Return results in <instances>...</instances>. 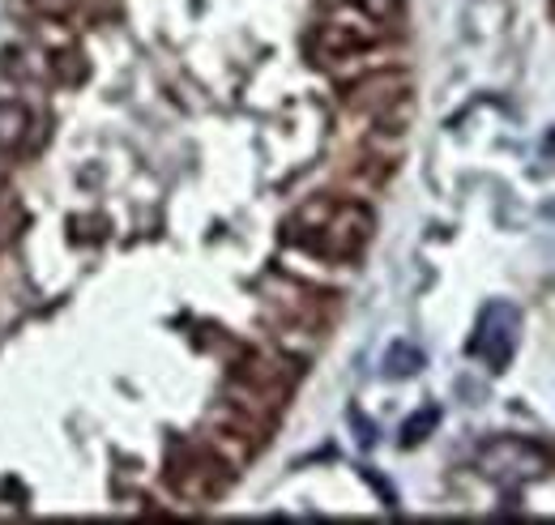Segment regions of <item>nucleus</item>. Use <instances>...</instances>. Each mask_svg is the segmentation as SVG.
I'll return each mask as SVG.
<instances>
[{
  "label": "nucleus",
  "instance_id": "4",
  "mask_svg": "<svg viewBox=\"0 0 555 525\" xmlns=\"http://www.w3.org/2000/svg\"><path fill=\"white\" fill-rule=\"evenodd\" d=\"M347 107L359 112V116H372V120H393V112L411 107V77L406 73H389V68L363 73V77L350 81Z\"/></svg>",
  "mask_w": 555,
  "mask_h": 525
},
{
  "label": "nucleus",
  "instance_id": "5",
  "mask_svg": "<svg viewBox=\"0 0 555 525\" xmlns=\"http://www.w3.org/2000/svg\"><path fill=\"white\" fill-rule=\"evenodd\" d=\"M517 329H521L517 308L487 304L483 317H479V329H475V342H470V355H479L491 372H504L513 350H517Z\"/></svg>",
  "mask_w": 555,
  "mask_h": 525
},
{
  "label": "nucleus",
  "instance_id": "7",
  "mask_svg": "<svg viewBox=\"0 0 555 525\" xmlns=\"http://www.w3.org/2000/svg\"><path fill=\"white\" fill-rule=\"evenodd\" d=\"M35 132V116L22 99H0V154H17Z\"/></svg>",
  "mask_w": 555,
  "mask_h": 525
},
{
  "label": "nucleus",
  "instance_id": "9",
  "mask_svg": "<svg viewBox=\"0 0 555 525\" xmlns=\"http://www.w3.org/2000/svg\"><path fill=\"white\" fill-rule=\"evenodd\" d=\"M440 423V410L436 406H423L418 414L406 419V427H402V445H418V440H427V432Z\"/></svg>",
  "mask_w": 555,
  "mask_h": 525
},
{
  "label": "nucleus",
  "instance_id": "1",
  "mask_svg": "<svg viewBox=\"0 0 555 525\" xmlns=\"http://www.w3.org/2000/svg\"><path fill=\"white\" fill-rule=\"evenodd\" d=\"M286 231H295V244L308 257H321L330 265L354 261L363 253V244L376 231V218L367 205L338 197H312L295 209V218L286 222Z\"/></svg>",
  "mask_w": 555,
  "mask_h": 525
},
{
  "label": "nucleus",
  "instance_id": "8",
  "mask_svg": "<svg viewBox=\"0 0 555 525\" xmlns=\"http://www.w3.org/2000/svg\"><path fill=\"white\" fill-rule=\"evenodd\" d=\"M418 368H423V350L418 346H411V342H393L389 346V355H385V372L389 376H415Z\"/></svg>",
  "mask_w": 555,
  "mask_h": 525
},
{
  "label": "nucleus",
  "instance_id": "2",
  "mask_svg": "<svg viewBox=\"0 0 555 525\" xmlns=\"http://www.w3.org/2000/svg\"><path fill=\"white\" fill-rule=\"evenodd\" d=\"M231 474H235V470L218 458L209 445L180 449L176 458L167 461V483H171V491H176L180 500H189V504H209L214 496H222L227 483H231Z\"/></svg>",
  "mask_w": 555,
  "mask_h": 525
},
{
  "label": "nucleus",
  "instance_id": "11",
  "mask_svg": "<svg viewBox=\"0 0 555 525\" xmlns=\"http://www.w3.org/2000/svg\"><path fill=\"white\" fill-rule=\"evenodd\" d=\"M367 17H376V22H389V17H398L402 13V0H354Z\"/></svg>",
  "mask_w": 555,
  "mask_h": 525
},
{
  "label": "nucleus",
  "instance_id": "3",
  "mask_svg": "<svg viewBox=\"0 0 555 525\" xmlns=\"http://www.w3.org/2000/svg\"><path fill=\"white\" fill-rule=\"evenodd\" d=\"M479 470H483V478L500 483V487H526L552 470V458L543 449H534L530 440L504 436V440H491L479 449Z\"/></svg>",
  "mask_w": 555,
  "mask_h": 525
},
{
  "label": "nucleus",
  "instance_id": "10",
  "mask_svg": "<svg viewBox=\"0 0 555 525\" xmlns=\"http://www.w3.org/2000/svg\"><path fill=\"white\" fill-rule=\"evenodd\" d=\"M17 227H22V205L17 201H4L0 197V248L17 235Z\"/></svg>",
  "mask_w": 555,
  "mask_h": 525
},
{
  "label": "nucleus",
  "instance_id": "12",
  "mask_svg": "<svg viewBox=\"0 0 555 525\" xmlns=\"http://www.w3.org/2000/svg\"><path fill=\"white\" fill-rule=\"evenodd\" d=\"M30 9H35L39 17H69L73 0H30Z\"/></svg>",
  "mask_w": 555,
  "mask_h": 525
},
{
  "label": "nucleus",
  "instance_id": "6",
  "mask_svg": "<svg viewBox=\"0 0 555 525\" xmlns=\"http://www.w3.org/2000/svg\"><path fill=\"white\" fill-rule=\"evenodd\" d=\"M0 73L26 90H39L52 81V68H48V56L39 48H4L0 52Z\"/></svg>",
  "mask_w": 555,
  "mask_h": 525
},
{
  "label": "nucleus",
  "instance_id": "13",
  "mask_svg": "<svg viewBox=\"0 0 555 525\" xmlns=\"http://www.w3.org/2000/svg\"><path fill=\"white\" fill-rule=\"evenodd\" d=\"M543 150H547V154H555V132L547 137V141H543Z\"/></svg>",
  "mask_w": 555,
  "mask_h": 525
}]
</instances>
